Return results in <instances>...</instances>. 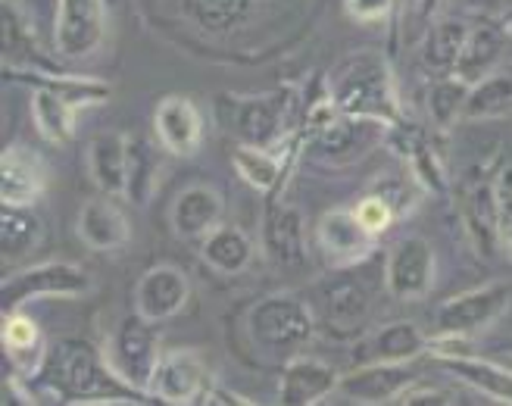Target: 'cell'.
Wrapping results in <instances>:
<instances>
[{
  "mask_svg": "<svg viewBox=\"0 0 512 406\" xmlns=\"http://www.w3.org/2000/svg\"><path fill=\"white\" fill-rule=\"evenodd\" d=\"M41 382L50 397L69 403H110V400H135L138 391L128 388L122 378L100 360L94 344L82 338H60L44 350Z\"/></svg>",
  "mask_w": 512,
  "mask_h": 406,
  "instance_id": "1",
  "label": "cell"
},
{
  "mask_svg": "<svg viewBox=\"0 0 512 406\" xmlns=\"http://www.w3.org/2000/svg\"><path fill=\"white\" fill-rule=\"evenodd\" d=\"M328 85H331V104L338 107V113L397 125L400 104L391 79V66L384 63V57L372 54V50H360V54L347 57L331 72Z\"/></svg>",
  "mask_w": 512,
  "mask_h": 406,
  "instance_id": "2",
  "label": "cell"
},
{
  "mask_svg": "<svg viewBox=\"0 0 512 406\" xmlns=\"http://www.w3.org/2000/svg\"><path fill=\"white\" fill-rule=\"evenodd\" d=\"M316 313L294 294H269L256 300L247 313V335L253 347L272 357H294L316 338Z\"/></svg>",
  "mask_w": 512,
  "mask_h": 406,
  "instance_id": "3",
  "label": "cell"
},
{
  "mask_svg": "<svg viewBox=\"0 0 512 406\" xmlns=\"http://www.w3.org/2000/svg\"><path fill=\"white\" fill-rule=\"evenodd\" d=\"M110 97L107 82L91 79H69V75H54L44 82L32 97V119L47 144H66L75 135V110L88 104H104Z\"/></svg>",
  "mask_w": 512,
  "mask_h": 406,
  "instance_id": "4",
  "label": "cell"
},
{
  "mask_svg": "<svg viewBox=\"0 0 512 406\" xmlns=\"http://www.w3.org/2000/svg\"><path fill=\"white\" fill-rule=\"evenodd\" d=\"M372 285L360 272L331 275L319 285V319L331 338H360L372 319Z\"/></svg>",
  "mask_w": 512,
  "mask_h": 406,
  "instance_id": "5",
  "label": "cell"
},
{
  "mask_svg": "<svg viewBox=\"0 0 512 406\" xmlns=\"http://www.w3.org/2000/svg\"><path fill=\"white\" fill-rule=\"evenodd\" d=\"M391 125L363 116L335 113L328 122L310 129V157L325 166H350L363 160L369 150L388 135Z\"/></svg>",
  "mask_w": 512,
  "mask_h": 406,
  "instance_id": "6",
  "label": "cell"
},
{
  "mask_svg": "<svg viewBox=\"0 0 512 406\" xmlns=\"http://www.w3.org/2000/svg\"><path fill=\"white\" fill-rule=\"evenodd\" d=\"M157 322L144 319L138 310L132 316H125L116 328L113 338V372L122 378V382L138 391L147 394L153 385V375H157L160 366V338H157Z\"/></svg>",
  "mask_w": 512,
  "mask_h": 406,
  "instance_id": "7",
  "label": "cell"
},
{
  "mask_svg": "<svg viewBox=\"0 0 512 406\" xmlns=\"http://www.w3.org/2000/svg\"><path fill=\"white\" fill-rule=\"evenodd\" d=\"M509 303H512V285L491 282V285H481L475 291H466V294L447 300L438 310L434 325H438V335L475 338L503 319Z\"/></svg>",
  "mask_w": 512,
  "mask_h": 406,
  "instance_id": "8",
  "label": "cell"
},
{
  "mask_svg": "<svg viewBox=\"0 0 512 406\" xmlns=\"http://www.w3.org/2000/svg\"><path fill=\"white\" fill-rule=\"evenodd\" d=\"M94 288L91 275L82 266L72 263H41L19 275H7L0 285V300L4 313L22 310V303L38 297H82Z\"/></svg>",
  "mask_w": 512,
  "mask_h": 406,
  "instance_id": "9",
  "label": "cell"
},
{
  "mask_svg": "<svg viewBox=\"0 0 512 406\" xmlns=\"http://www.w3.org/2000/svg\"><path fill=\"white\" fill-rule=\"evenodd\" d=\"M107 38V16L100 0H57L54 44L66 60L94 57Z\"/></svg>",
  "mask_w": 512,
  "mask_h": 406,
  "instance_id": "10",
  "label": "cell"
},
{
  "mask_svg": "<svg viewBox=\"0 0 512 406\" xmlns=\"http://www.w3.org/2000/svg\"><path fill=\"white\" fill-rule=\"evenodd\" d=\"M434 272H438V266H434L431 244L419 235H406L388 253L384 282H388V291L397 300L416 303L428 297V291L434 288Z\"/></svg>",
  "mask_w": 512,
  "mask_h": 406,
  "instance_id": "11",
  "label": "cell"
},
{
  "mask_svg": "<svg viewBox=\"0 0 512 406\" xmlns=\"http://www.w3.org/2000/svg\"><path fill=\"white\" fill-rule=\"evenodd\" d=\"M213 388L210 369L191 350H172L160 360L157 375H153L150 394H157L166 403H200L203 394Z\"/></svg>",
  "mask_w": 512,
  "mask_h": 406,
  "instance_id": "12",
  "label": "cell"
},
{
  "mask_svg": "<svg viewBox=\"0 0 512 406\" xmlns=\"http://www.w3.org/2000/svg\"><path fill=\"white\" fill-rule=\"evenodd\" d=\"M375 238L360 222L356 210H328L319 219V247L338 266H360L372 257Z\"/></svg>",
  "mask_w": 512,
  "mask_h": 406,
  "instance_id": "13",
  "label": "cell"
},
{
  "mask_svg": "<svg viewBox=\"0 0 512 406\" xmlns=\"http://www.w3.org/2000/svg\"><path fill=\"white\" fill-rule=\"evenodd\" d=\"M153 132L172 157H191L203 141V116L191 97L169 94L153 110Z\"/></svg>",
  "mask_w": 512,
  "mask_h": 406,
  "instance_id": "14",
  "label": "cell"
},
{
  "mask_svg": "<svg viewBox=\"0 0 512 406\" xmlns=\"http://www.w3.org/2000/svg\"><path fill=\"white\" fill-rule=\"evenodd\" d=\"M188 294H191V282L182 269L169 263L153 266L141 275V282L135 288V310L150 322H166L182 313Z\"/></svg>",
  "mask_w": 512,
  "mask_h": 406,
  "instance_id": "15",
  "label": "cell"
},
{
  "mask_svg": "<svg viewBox=\"0 0 512 406\" xmlns=\"http://www.w3.org/2000/svg\"><path fill=\"white\" fill-rule=\"evenodd\" d=\"M413 382L416 372L406 363H366L350 375H341L338 394H344L350 403H388L397 400Z\"/></svg>",
  "mask_w": 512,
  "mask_h": 406,
  "instance_id": "16",
  "label": "cell"
},
{
  "mask_svg": "<svg viewBox=\"0 0 512 406\" xmlns=\"http://www.w3.org/2000/svg\"><path fill=\"white\" fill-rule=\"evenodd\" d=\"M225 203L213 185H191L172 200L169 225L182 241H203L222 225Z\"/></svg>",
  "mask_w": 512,
  "mask_h": 406,
  "instance_id": "17",
  "label": "cell"
},
{
  "mask_svg": "<svg viewBox=\"0 0 512 406\" xmlns=\"http://www.w3.org/2000/svg\"><path fill=\"white\" fill-rule=\"evenodd\" d=\"M428 335L416 322H391L372 332L366 341L356 344L353 350V363L366 366V363H413L422 353H428Z\"/></svg>",
  "mask_w": 512,
  "mask_h": 406,
  "instance_id": "18",
  "label": "cell"
},
{
  "mask_svg": "<svg viewBox=\"0 0 512 406\" xmlns=\"http://www.w3.org/2000/svg\"><path fill=\"white\" fill-rule=\"evenodd\" d=\"M263 250L266 260L278 269H300L306 263L303 213L291 203H275L263 219Z\"/></svg>",
  "mask_w": 512,
  "mask_h": 406,
  "instance_id": "19",
  "label": "cell"
},
{
  "mask_svg": "<svg viewBox=\"0 0 512 406\" xmlns=\"http://www.w3.org/2000/svg\"><path fill=\"white\" fill-rule=\"evenodd\" d=\"M47 188V169L29 147H7L0 157V203L32 207Z\"/></svg>",
  "mask_w": 512,
  "mask_h": 406,
  "instance_id": "20",
  "label": "cell"
},
{
  "mask_svg": "<svg viewBox=\"0 0 512 406\" xmlns=\"http://www.w3.org/2000/svg\"><path fill=\"white\" fill-rule=\"evenodd\" d=\"M506 44H509V35L500 22H494V19L469 22V38H466L463 57H459L453 75H459V79L469 85L488 79L491 72L500 69V63L506 57Z\"/></svg>",
  "mask_w": 512,
  "mask_h": 406,
  "instance_id": "21",
  "label": "cell"
},
{
  "mask_svg": "<svg viewBox=\"0 0 512 406\" xmlns=\"http://www.w3.org/2000/svg\"><path fill=\"white\" fill-rule=\"evenodd\" d=\"M341 375L335 366H328L325 360L316 357H294L285 372H281L278 385V403L285 406H310L338 391Z\"/></svg>",
  "mask_w": 512,
  "mask_h": 406,
  "instance_id": "22",
  "label": "cell"
},
{
  "mask_svg": "<svg viewBox=\"0 0 512 406\" xmlns=\"http://www.w3.org/2000/svg\"><path fill=\"white\" fill-rule=\"evenodd\" d=\"M469 38V22L447 16L434 19L425 35L419 38V63L431 79H444L456 72V63L463 57V47Z\"/></svg>",
  "mask_w": 512,
  "mask_h": 406,
  "instance_id": "23",
  "label": "cell"
},
{
  "mask_svg": "<svg viewBox=\"0 0 512 406\" xmlns=\"http://www.w3.org/2000/svg\"><path fill=\"white\" fill-rule=\"evenodd\" d=\"M75 232L91 250H119L132 238L128 219L113 200H88L75 219Z\"/></svg>",
  "mask_w": 512,
  "mask_h": 406,
  "instance_id": "24",
  "label": "cell"
},
{
  "mask_svg": "<svg viewBox=\"0 0 512 406\" xmlns=\"http://www.w3.org/2000/svg\"><path fill=\"white\" fill-rule=\"evenodd\" d=\"M88 166L100 191L107 197H122L128 182V138L116 132L97 135L88 147Z\"/></svg>",
  "mask_w": 512,
  "mask_h": 406,
  "instance_id": "25",
  "label": "cell"
},
{
  "mask_svg": "<svg viewBox=\"0 0 512 406\" xmlns=\"http://www.w3.org/2000/svg\"><path fill=\"white\" fill-rule=\"evenodd\" d=\"M450 375H456L459 382L472 385L478 394L491 397L497 403L512 406V372L491 363V360H478L472 353H453V357H434Z\"/></svg>",
  "mask_w": 512,
  "mask_h": 406,
  "instance_id": "26",
  "label": "cell"
},
{
  "mask_svg": "<svg viewBox=\"0 0 512 406\" xmlns=\"http://www.w3.org/2000/svg\"><path fill=\"white\" fill-rule=\"evenodd\" d=\"M19 66V69H47L54 75H63L47 57H41L38 41L32 35V25L25 19V13L13 4V0H4V66Z\"/></svg>",
  "mask_w": 512,
  "mask_h": 406,
  "instance_id": "27",
  "label": "cell"
},
{
  "mask_svg": "<svg viewBox=\"0 0 512 406\" xmlns=\"http://www.w3.org/2000/svg\"><path fill=\"white\" fill-rule=\"evenodd\" d=\"M200 257L222 275H241L253 263V241L238 225H219L203 238Z\"/></svg>",
  "mask_w": 512,
  "mask_h": 406,
  "instance_id": "28",
  "label": "cell"
},
{
  "mask_svg": "<svg viewBox=\"0 0 512 406\" xmlns=\"http://www.w3.org/2000/svg\"><path fill=\"white\" fill-rule=\"evenodd\" d=\"M281 122H285V100L278 94L272 97H247L238 104V113H235V125L232 129L247 141V144H260L266 147L278 129Z\"/></svg>",
  "mask_w": 512,
  "mask_h": 406,
  "instance_id": "29",
  "label": "cell"
},
{
  "mask_svg": "<svg viewBox=\"0 0 512 406\" xmlns=\"http://www.w3.org/2000/svg\"><path fill=\"white\" fill-rule=\"evenodd\" d=\"M0 341H4V360L16 363L19 372H38L41 369V360H44L41 332L29 316H22V310L4 313Z\"/></svg>",
  "mask_w": 512,
  "mask_h": 406,
  "instance_id": "30",
  "label": "cell"
},
{
  "mask_svg": "<svg viewBox=\"0 0 512 406\" xmlns=\"http://www.w3.org/2000/svg\"><path fill=\"white\" fill-rule=\"evenodd\" d=\"M160 182V157L144 135H128V182H125V197L144 207L153 197Z\"/></svg>",
  "mask_w": 512,
  "mask_h": 406,
  "instance_id": "31",
  "label": "cell"
},
{
  "mask_svg": "<svg viewBox=\"0 0 512 406\" xmlns=\"http://www.w3.org/2000/svg\"><path fill=\"white\" fill-rule=\"evenodd\" d=\"M397 150L403 154V160L413 166V179L422 188H428L434 194L447 188L444 166H441L438 154H434L428 138L419 129H413V125H400V132H397Z\"/></svg>",
  "mask_w": 512,
  "mask_h": 406,
  "instance_id": "32",
  "label": "cell"
},
{
  "mask_svg": "<svg viewBox=\"0 0 512 406\" xmlns=\"http://www.w3.org/2000/svg\"><path fill=\"white\" fill-rule=\"evenodd\" d=\"M41 219L29 207H0V250L4 263H13L16 257H25L41 244Z\"/></svg>",
  "mask_w": 512,
  "mask_h": 406,
  "instance_id": "33",
  "label": "cell"
},
{
  "mask_svg": "<svg viewBox=\"0 0 512 406\" xmlns=\"http://www.w3.org/2000/svg\"><path fill=\"white\" fill-rule=\"evenodd\" d=\"M512 113V72H491L488 79L472 85L469 100H466V122H481V119H500Z\"/></svg>",
  "mask_w": 512,
  "mask_h": 406,
  "instance_id": "34",
  "label": "cell"
},
{
  "mask_svg": "<svg viewBox=\"0 0 512 406\" xmlns=\"http://www.w3.org/2000/svg\"><path fill=\"white\" fill-rule=\"evenodd\" d=\"M469 91H472V85L459 79V75H444V79L431 82L425 107H428V119H431L434 129L450 132L453 125L463 119Z\"/></svg>",
  "mask_w": 512,
  "mask_h": 406,
  "instance_id": "35",
  "label": "cell"
},
{
  "mask_svg": "<svg viewBox=\"0 0 512 406\" xmlns=\"http://www.w3.org/2000/svg\"><path fill=\"white\" fill-rule=\"evenodd\" d=\"M232 166L250 188L263 191V194L278 185V175H281L278 160L272 154H266V147H260V144H241L232 154Z\"/></svg>",
  "mask_w": 512,
  "mask_h": 406,
  "instance_id": "36",
  "label": "cell"
},
{
  "mask_svg": "<svg viewBox=\"0 0 512 406\" xmlns=\"http://www.w3.org/2000/svg\"><path fill=\"white\" fill-rule=\"evenodd\" d=\"M250 0H188V13L203 32H225L244 19Z\"/></svg>",
  "mask_w": 512,
  "mask_h": 406,
  "instance_id": "37",
  "label": "cell"
},
{
  "mask_svg": "<svg viewBox=\"0 0 512 406\" xmlns=\"http://www.w3.org/2000/svg\"><path fill=\"white\" fill-rule=\"evenodd\" d=\"M494 222L500 250H506V257L512 260V160L494 172Z\"/></svg>",
  "mask_w": 512,
  "mask_h": 406,
  "instance_id": "38",
  "label": "cell"
},
{
  "mask_svg": "<svg viewBox=\"0 0 512 406\" xmlns=\"http://www.w3.org/2000/svg\"><path fill=\"white\" fill-rule=\"evenodd\" d=\"M438 7H441V0H403V10H400L403 38L406 41H419L428 25L434 22Z\"/></svg>",
  "mask_w": 512,
  "mask_h": 406,
  "instance_id": "39",
  "label": "cell"
},
{
  "mask_svg": "<svg viewBox=\"0 0 512 406\" xmlns=\"http://www.w3.org/2000/svg\"><path fill=\"white\" fill-rule=\"evenodd\" d=\"M356 216H360V222L369 228L372 235H381L384 228L394 222L397 213H394V207L381 194H369V197H363L360 203H356Z\"/></svg>",
  "mask_w": 512,
  "mask_h": 406,
  "instance_id": "40",
  "label": "cell"
},
{
  "mask_svg": "<svg viewBox=\"0 0 512 406\" xmlns=\"http://www.w3.org/2000/svg\"><path fill=\"white\" fill-rule=\"evenodd\" d=\"M344 10L353 22H384L394 13V0H344Z\"/></svg>",
  "mask_w": 512,
  "mask_h": 406,
  "instance_id": "41",
  "label": "cell"
},
{
  "mask_svg": "<svg viewBox=\"0 0 512 406\" xmlns=\"http://www.w3.org/2000/svg\"><path fill=\"white\" fill-rule=\"evenodd\" d=\"M397 403H425V406H444V403H456V394H450L447 388H431V385H422L419 378L413 385H409Z\"/></svg>",
  "mask_w": 512,
  "mask_h": 406,
  "instance_id": "42",
  "label": "cell"
},
{
  "mask_svg": "<svg viewBox=\"0 0 512 406\" xmlns=\"http://www.w3.org/2000/svg\"><path fill=\"white\" fill-rule=\"evenodd\" d=\"M200 403H250L247 397L241 394H232V391H225V388H210L207 394H203Z\"/></svg>",
  "mask_w": 512,
  "mask_h": 406,
  "instance_id": "43",
  "label": "cell"
},
{
  "mask_svg": "<svg viewBox=\"0 0 512 406\" xmlns=\"http://www.w3.org/2000/svg\"><path fill=\"white\" fill-rule=\"evenodd\" d=\"M500 25H503V29H506V35L512 38V7L500 16Z\"/></svg>",
  "mask_w": 512,
  "mask_h": 406,
  "instance_id": "44",
  "label": "cell"
},
{
  "mask_svg": "<svg viewBox=\"0 0 512 406\" xmlns=\"http://www.w3.org/2000/svg\"><path fill=\"white\" fill-rule=\"evenodd\" d=\"M503 350H506L509 357H512V338H509V341H503Z\"/></svg>",
  "mask_w": 512,
  "mask_h": 406,
  "instance_id": "45",
  "label": "cell"
}]
</instances>
